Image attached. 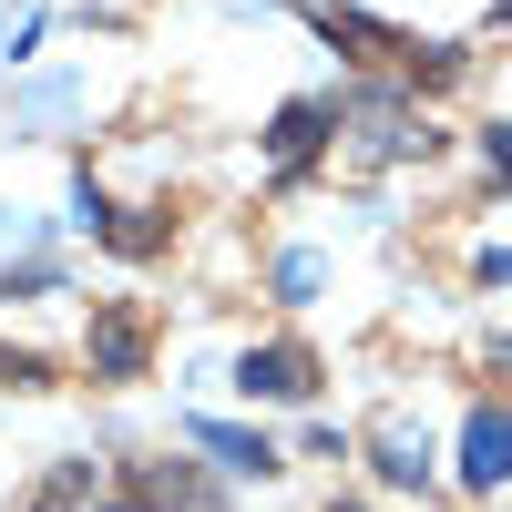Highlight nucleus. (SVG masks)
<instances>
[{"instance_id": "nucleus-1", "label": "nucleus", "mask_w": 512, "mask_h": 512, "mask_svg": "<svg viewBox=\"0 0 512 512\" xmlns=\"http://www.w3.org/2000/svg\"><path fill=\"white\" fill-rule=\"evenodd\" d=\"M82 349H93V379H134L154 359V318L144 308H93V338H82Z\"/></svg>"}, {"instance_id": "nucleus-2", "label": "nucleus", "mask_w": 512, "mask_h": 512, "mask_svg": "<svg viewBox=\"0 0 512 512\" xmlns=\"http://www.w3.org/2000/svg\"><path fill=\"white\" fill-rule=\"evenodd\" d=\"M134 512H216V482L195 461H134Z\"/></svg>"}, {"instance_id": "nucleus-3", "label": "nucleus", "mask_w": 512, "mask_h": 512, "mask_svg": "<svg viewBox=\"0 0 512 512\" xmlns=\"http://www.w3.org/2000/svg\"><path fill=\"white\" fill-rule=\"evenodd\" d=\"M246 400H308L318 390V369H308V349H246Z\"/></svg>"}, {"instance_id": "nucleus-4", "label": "nucleus", "mask_w": 512, "mask_h": 512, "mask_svg": "<svg viewBox=\"0 0 512 512\" xmlns=\"http://www.w3.org/2000/svg\"><path fill=\"white\" fill-rule=\"evenodd\" d=\"M461 472H472V482H502L512 472V420L502 410H472V431H461Z\"/></svg>"}, {"instance_id": "nucleus-5", "label": "nucleus", "mask_w": 512, "mask_h": 512, "mask_svg": "<svg viewBox=\"0 0 512 512\" xmlns=\"http://www.w3.org/2000/svg\"><path fill=\"white\" fill-rule=\"evenodd\" d=\"M349 123H359V144H369V154H410V144H420V134H410V113H400V93H369Z\"/></svg>"}, {"instance_id": "nucleus-6", "label": "nucleus", "mask_w": 512, "mask_h": 512, "mask_svg": "<svg viewBox=\"0 0 512 512\" xmlns=\"http://www.w3.org/2000/svg\"><path fill=\"white\" fill-rule=\"evenodd\" d=\"M31 512H93V461H62V472H41Z\"/></svg>"}, {"instance_id": "nucleus-7", "label": "nucleus", "mask_w": 512, "mask_h": 512, "mask_svg": "<svg viewBox=\"0 0 512 512\" xmlns=\"http://www.w3.org/2000/svg\"><path fill=\"white\" fill-rule=\"evenodd\" d=\"M318 134H328V103H287V113H277V164H308Z\"/></svg>"}, {"instance_id": "nucleus-8", "label": "nucleus", "mask_w": 512, "mask_h": 512, "mask_svg": "<svg viewBox=\"0 0 512 512\" xmlns=\"http://www.w3.org/2000/svg\"><path fill=\"white\" fill-rule=\"evenodd\" d=\"M195 441H205V451H226V461H246V472H267V441H246V431H216V420H205Z\"/></svg>"}, {"instance_id": "nucleus-9", "label": "nucleus", "mask_w": 512, "mask_h": 512, "mask_svg": "<svg viewBox=\"0 0 512 512\" xmlns=\"http://www.w3.org/2000/svg\"><path fill=\"white\" fill-rule=\"evenodd\" d=\"M492 164H502V175H512V123H492Z\"/></svg>"}]
</instances>
